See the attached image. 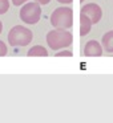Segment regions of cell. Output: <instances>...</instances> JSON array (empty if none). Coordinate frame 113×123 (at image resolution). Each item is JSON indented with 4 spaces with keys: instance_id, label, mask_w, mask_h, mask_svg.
Returning <instances> with one entry per match:
<instances>
[{
    "instance_id": "cell-15",
    "label": "cell",
    "mask_w": 113,
    "mask_h": 123,
    "mask_svg": "<svg viewBox=\"0 0 113 123\" xmlns=\"http://www.w3.org/2000/svg\"><path fill=\"white\" fill-rule=\"evenodd\" d=\"M59 3H61V4H71L73 1V0H57Z\"/></svg>"
},
{
    "instance_id": "cell-10",
    "label": "cell",
    "mask_w": 113,
    "mask_h": 123,
    "mask_svg": "<svg viewBox=\"0 0 113 123\" xmlns=\"http://www.w3.org/2000/svg\"><path fill=\"white\" fill-rule=\"evenodd\" d=\"M9 9V1L8 0H0V15H4Z\"/></svg>"
},
{
    "instance_id": "cell-6",
    "label": "cell",
    "mask_w": 113,
    "mask_h": 123,
    "mask_svg": "<svg viewBox=\"0 0 113 123\" xmlns=\"http://www.w3.org/2000/svg\"><path fill=\"white\" fill-rule=\"evenodd\" d=\"M102 52H104V48L101 44L96 40H91L85 44L83 54L86 57H100L102 56Z\"/></svg>"
},
{
    "instance_id": "cell-12",
    "label": "cell",
    "mask_w": 113,
    "mask_h": 123,
    "mask_svg": "<svg viewBox=\"0 0 113 123\" xmlns=\"http://www.w3.org/2000/svg\"><path fill=\"white\" fill-rule=\"evenodd\" d=\"M72 52L71 50H63V52H57L56 57H72Z\"/></svg>"
},
{
    "instance_id": "cell-11",
    "label": "cell",
    "mask_w": 113,
    "mask_h": 123,
    "mask_svg": "<svg viewBox=\"0 0 113 123\" xmlns=\"http://www.w3.org/2000/svg\"><path fill=\"white\" fill-rule=\"evenodd\" d=\"M7 52H8V48H7V44L4 43V41L0 40V57H3L7 54Z\"/></svg>"
},
{
    "instance_id": "cell-7",
    "label": "cell",
    "mask_w": 113,
    "mask_h": 123,
    "mask_svg": "<svg viewBox=\"0 0 113 123\" xmlns=\"http://www.w3.org/2000/svg\"><path fill=\"white\" fill-rule=\"evenodd\" d=\"M92 25H93L92 20L89 19V17L86 16V15L80 13V36H81V37L86 36L89 32H91Z\"/></svg>"
},
{
    "instance_id": "cell-13",
    "label": "cell",
    "mask_w": 113,
    "mask_h": 123,
    "mask_svg": "<svg viewBox=\"0 0 113 123\" xmlns=\"http://www.w3.org/2000/svg\"><path fill=\"white\" fill-rule=\"evenodd\" d=\"M28 0H12V4L14 6H21V4L27 3Z\"/></svg>"
},
{
    "instance_id": "cell-3",
    "label": "cell",
    "mask_w": 113,
    "mask_h": 123,
    "mask_svg": "<svg viewBox=\"0 0 113 123\" xmlns=\"http://www.w3.org/2000/svg\"><path fill=\"white\" fill-rule=\"evenodd\" d=\"M33 33L31 29L23 25H15L8 32V43L11 46H25L32 41Z\"/></svg>"
},
{
    "instance_id": "cell-17",
    "label": "cell",
    "mask_w": 113,
    "mask_h": 123,
    "mask_svg": "<svg viewBox=\"0 0 113 123\" xmlns=\"http://www.w3.org/2000/svg\"><path fill=\"white\" fill-rule=\"evenodd\" d=\"M80 3H81V4H84V0H80Z\"/></svg>"
},
{
    "instance_id": "cell-5",
    "label": "cell",
    "mask_w": 113,
    "mask_h": 123,
    "mask_svg": "<svg viewBox=\"0 0 113 123\" xmlns=\"http://www.w3.org/2000/svg\"><path fill=\"white\" fill-rule=\"evenodd\" d=\"M81 13L86 15L92 20L93 24H97L102 17V9L96 3H88V4H84L81 7Z\"/></svg>"
},
{
    "instance_id": "cell-2",
    "label": "cell",
    "mask_w": 113,
    "mask_h": 123,
    "mask_svg": "<svg viewBox=\"0 0 113 123\" xmlns=\"http://www.w3.org/2000/svg\"><path fill=\"white\" fill-rule=\"evenodd\" d=\"M51 24L55 29H69L73 25V9L69 7L56 8L51 15Z\"/></svg>"
},
{
    "instance_id": "cell-16",
    "label": "cell",
    "mask_w": 113,
    "mask_h": 123,
    "mask_svg": "<svg viewBox=\"0 0 113 123\" xmlns=\"http://www.w3.org/2000/svg\"><path fill=\"white\" fill-rule=\"evenodd\" d=\"M1 31H3V24H1V21H0V33H1Z\"/></svg>"
},
{
    "instance_id": "cell-4",
    "label": "cell",
    "mask_w": 113,
    "mask_h": 123,
    "mask_svg": "<svg viewBox=\"0 0 113 123\" xmlns=\"http://www.w3.org/2000/svg\"><path fill=\"white\" fill-rule=\"evenodd\" d=\"M20 20L25 24H36L41 17V7L37 1L33 3H27L20 9Z\"/></svg>"
},
{
    "instance_id": "cell-14",
    "label": "cell",
    "mask_w": 113,
    "mask_h": 123,
    "mask_svg": "<svg viewBox=\"0 0 113 123\" xmlns=\"http://www.w3.org/2000/svg\"><path fill=\"white\" fill-rule=\"evenodd\" d=\"M35 1H37V3L41 4V6H44V4H48L51 0H35Z\"/></svg>"
},
{
    "instance_id": "cell-9",
    "label": "cell",
    "mask_w": 113,
    "mask_h": 123,
    "mask_svg": "<svg viewBox=\"0 0 113 123\" xmlns=\"http://www.w3.org/2000/svg\"><path fill=\"white\" fill-rule=\"evenodd\" d=\"M27 56L28 57H47L48 56V52L44 46L41 45H35L27 52Z\"/></svg>"
},
{
    "instance_id": "cell-1",
    "label": "cell",
    "mask_w": 113,
    "mask_h": 123,
    "mask_svg": "<svg viewBox=\"0 0 113 123\" xmlns=\"http://www.w3.org/2000/svg\"><path fill=\"white\" fill-rule=\"evenodd\" d=\"M73 36L67 29H55L49 31L47 33V44L52 50H59V49L67 48L72 44Z\"/></svg>"
},
{
    "instance_id": "cell-8",
    "label": "cell",
    "mask_w": 113,
    "mask_h": 123,
    "mask_svg": "<svg viewBox=\"0 0 113 123\" xmlns=\"http://www.w3.org/2000/svg\"><path fill=\"white\" fill-rule=\"evenodd\" d=\"M101 45L105 52L108 53H113V31L106 32L101 38Z\"/></svg>"
}]
</instances>
